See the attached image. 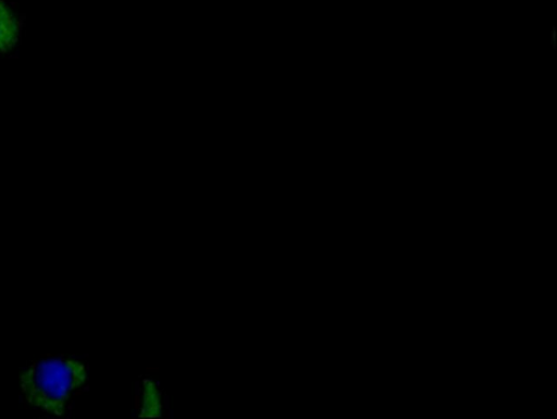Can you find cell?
I'll return each mask as SVG.
<instances>
[{"label":"cell","instance_id":"obj_1","mask_svg":"<svg viewBox=\"0 0 557 419\" xmlns=\"http://www.w3.org/2000/svg\"><path fill=\"white\" fill-rule=\"evenodd\" d=\"M90 379L88 361L77 355L46 354L18 370V397L38 418H69Z\"/></svg>","mask_w":557,"mask_h":419},{"label":"cell","instance_id":"obj_2","mask_svg":"<svg viewBox=\"0 0 557 419\" xmlns=\"http://www.w3.org/2000/svg\"><path fill=\"white\" fill-rule=\"evenodd\" d=\"M135 414L139 419H161L166 412V400L159 380L145 377L135 395Z\"/></svg>","mask_w":557,"mask_h":419},{"label":"cell","instance_id":"obj_3","mask_svg":"<svg viewBox=\"0 0 557 419\" xmlns=\"http://www.w3.org/2000/svg\"><path fill=\"white\" fill-rule=\"evenodd\" d=\"M18 22L10 8L0 0V52L14 46L18 38Z\"/></svg>","mask_w":557,"mask_h":419}]
</instances>
